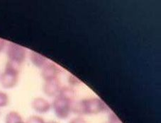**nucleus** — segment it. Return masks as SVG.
<instances>
[{
    "instance_id": "nucleus-1",
    "label": "nucleus",
    "mask_w": 161,
    "mask_h": 123,
    "mask_svg": "<svg viewBox=\"0 0 161 123\" xmlns=\"http://www.w3.org/2000/svg\"><path fill=\"white\" fill-rule=\"evenodd\" d=\"M75 93L73 88L64 86L60 89L51 104V108L58 119L65 120L70 116L73 109Z\"/></svg>"
},
{
    "instance_id": "nucleus-2",
    "label": "nucleus",
    "mask_w": 161,
    "mask_h": 123,
    "mask_svg": "<svg viewBox=\"0 0 161 123\" xmlns=\"http://www.w3.org/2000/svg\"><path fill=\"white\" fill-rule=\"evenodd\" d=\"M107 106L100 99L90 98L73 103L72 112L81 117L104 113L107 110Z\"/></svg>"
},
{
    "instance_id": "nucleus-3",
    "label": "nucleus",
    "mask_w": 161,
    "mask_h": 123,
    "mask_svg": "<svg viewBox=\"0 0 161 123\" xmlns=\"http://www.w3.org/2000/svg\"><path fill=\"white\" fill-rule=\"evenodd\" d=\"M20 67L8 62L6 64L4 70L0 76V84L5 89L14 88L17 85L19 79Z\"/></svg>"
},
{
    "instance_id": "nucleus-4",
    "label": "nucleus",
    "mask_w": 161,
    "mask_h": 123,
    "mask_svg": "<svg viewBox=\"0 0 161 123\" xmlns=\"http://www.w3.org/2000/svg\"><path fill=\"white\" fill-rule=\"evenodd\" d=\"M8 62L20 67L26 57V50L19 45L9 43L7 45Z\"/></svg>"
},
{
    "instance_id": "nucleus-5",
    "label": "nucleus",
    "mask_w": 161,
    "mask_h": 123,
    "mask_svg": "<svg viewBox=\"0 0 161 123\" xmlns=\"http://www.w3.org/2000/svg\"><path fill=\"white\" fill-rule=\"evenodd\" d=\"M61 88V83L58 78L45 81L43 86V93L48 97H55L59 94Z\"/></svg>"
},
{
    "instance_id": "nucleus-6",
    "label": "nucleus",
    "mask_w": 161,
    "mask_h": 123,
    "mask_svg": "<svg viewBox=\"0 0 161 123\" xmlns=\"http://www.w3.org/2000/svg\"><path fill=\"white\" fill-rule=\"evenodd\" d=\"M61 69L56 64L48 62L43 67L41 70V77L44 81L58 78V75L60 73Z\"/></svg>"
},
{
    "instance_id": "nucleus-7",
    "label": "nucleus",
    "mask_w": 161,
    "mask_h": 123,
    "mask_svg": "<svg viewBox=\"0 0 161 123\" xmlns=\"http://www.w3.org/2000/svg\"><path fill=\"white\" fill-rule=\"evenodd\" d=\"M31 108L38 113L45 114L51 109V103L43 98L37 97L32 100Z\"/></svg>"
},
{
    "instance_id": "nucleus-8",
    "label": "nucleus",
    "mask_w": 161,
    "mask_h": 123,
    "mask_svg": "<svg viewBox=\"0 0 161 123\" xmlns=\"http://www.w3.org/2000/svg\"><path fill=\"white\" fill-rule=\"evenodd\" d=\"M30 60L35 67L42 69L48 62V59L36 52L31 51L29 55Z\"/></svg>"
},
{
    "instance_id": "nucleus-9",
    "label": "nucleus",
    "mask_w": 161,
    "mask_h": 123,
    "mask_svg": "<svg viewBox=\"0 0 161 123\" xmlns=\"http://www.w3.org/2000/svg\"><path fill=\"white\" fill-rule=\"evenodd\" d=\"M22 121L21 115L16 111H11L5 117V123H19Z\"/></svg>"
},
{
    "instance_id": "nucleus-10",
    "label": "nucleus",
    "mask_w": 161,
    "mask_h": 123,
    "mask_svg": "<svg viewBox=\"0 0 161 123\" xmlns=\"http://www.w3.org/2000/svg\"><path fill=\"white\" fill-rule=\"evenodd\" d=\"M9 103V96L3 91H0V108L6 107Z\"/></svg>"
},
{
    "instance_id": "nucleus-11",
    "label": "nucleus",
    "mask_w": 161,
    "mask_h": 123,
    "mask_svg": "<svg viewBox=\"0 0 161 123\" xmlns=\"http://www.w3.org/2000/svg\"><path fill=\"white\" fill-rule=\"evenodd\" d=\"M25 123H46L42 117L38 115L30 116Z\"/></svg>"
},
{
    "instance_id": "nucleus-12",
    "label": "nucleus",
    "mask_w": 161,
    "mask_h": 123,
    "mask_svg": "<svg viewBox=\"0 0 161 123\" xmlns=\"http://www.w3.org/2000/svg\"><path fill=\"white\" fill-rule=\"evenodd\" d=\"M105 123H122L119 117L114 113H111L108 117V121Z\"/></svg>"
},
{
    "instance_id": "nucleus-13",
    "label": "nucleus",
    "mask_w": 161,
    "mask_h": 123,
    "mask_svg": "<svg viewBox=\"0 0 161 123\" xmlns=\"http://www.w3.org/2000/svg\"><path fill=\"white\" fill-rule=\"evenodd\" d=\"M69 123H87V122H86V120L82 117L78 116L72 119Z\"/></svg>"
},
{
    "instance_id": "nucleus-14",
    "label": "nucleus",
    "mask_w": 161,
    "mask_h": 123,
    "mask_svg": "<svg viewBox=\"0 0 161 123\" xmlns=\"http://www.w3.org/2000/svg\"><path fill=\"white\" fill-rule=\"evenodd\" d=\"M5 47H6V41L0 39V52L5 48Z\"/></svg>"
},
{
    "instance_id": "nucleus-15",
    "label": "nucleus",
    "mask_w": 161,
    "mask_h": 123,
    "mask_svg": "<svg viewBox=\"0 0 161 123\" xmlns=\"http://www.w3.org/2000/svg\"><path fill=\"white\" fill-rule=\"evenodd\" d=\"M46 123H58V122H55V121H49L48 122H46Z\"/></svg>"
},
{
    "instance_id": "nucleus-16",
    "label": "nucleus",
    "mask_w": 161,
    "mask_h": 123,
    "mask_svg": "<svg viewBox=\"0 0 161 123\" xmlns=\"http://www.w3.org/2000/svg\"><path fill=\"white\" fill-rule=\"evenodd\" d=\"M19 123H25L24 121H22V122H19Z\"/></svg>"
}]
</instances>
